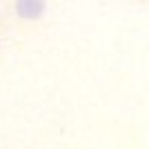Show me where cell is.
Instances as JSON below:
<instances>
[{
    "mask_svg": "<svg viewBox=\"0 0 149 149\" xmlns=\"http://www.w3.org/2000/svg\"><path fill=\"white\" fill-rule=\"evenodd\" d=\"M13 11L22 20H38L45 13V2H40V0H20V2H16Z\"/></svg>",
    "mask_w": 149,
    "mask_h": 149,
    "instance_id": "1",
    "label": "cell"
}]
</instances>
